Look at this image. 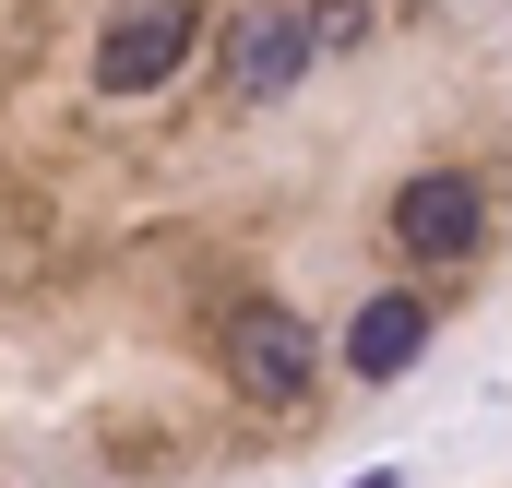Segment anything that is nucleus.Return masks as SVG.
I'll list each match as a JSON object with an SVG mask.
<instances>
[{"label": "nucleus", "mask_w": 512, "mask_h": 488, "mask_svg": "<svg viewBox=\"0 0 512 488\" xmlns=\"http://www.w3.org/2000/svg\"><path fill=\"white\" fill-rule=\"evenodd\" d=\"M191 48H203V12L191 0H120L108 12V36H96V96H167L179 72H191Z\"/></svg>", "instance_id": "nucleus-1"}, {"label": "nucleus", "mask_w": 512, "mask_h": 488, "mask_svg": "<svg viewBox=\"0 0 512 488\" xmlns=\"http://www.w3.org/2000/svg\"><path fill=\"white\" fill-rule=\"evenodd\" d=\"M477 239H489V191L465 167H417L393 191V250L405 262H477Z\"/></svg>", "instance_id": "nucleus-2"}, {"label": "nucleus", "mask_w": 512, "mask_h": 488, "mask_svg": "<svg viewBox=\"0 0 512 488\" xmlns=\"http://www.w3.org/2000/svg\"><path fill=\"white\" fill-rule=\"evenodd\" d=\"M215 60H227V84H239V108H274L322 48H310V0H251L227 36H215Z\"/></svg>", "instance_id": "nucleus-3"}, {"label": "nucleus", "mask_w": 512, "mask_h": 488, "mask_svg": "<svg viewBox=\"0 0 512 488\" xmlns=\"http://www.w3.org/2000/svg\"><path fill=\"white\" fill-rule=\"evenodd\" d=\"M227 369H239V393H251V405H274V417H286V405H310L322 346H310V322H298V310H274V298H262V310H239V322H227Z\"/></svg>", "instance_id": "nucleus-4"}, {"label": "nucleus", "mask_w": 512, "mask_h": 488, "mask_svg": "<svg viewBox=\"0 0 512 488\" xmlns=\"http://www.w3.org/2000/svg\"><path fill=\"white\" fill-rule=\"evenodd\" d=\"M417 346H429V298H405V286H393V298H370V310L346 322V369H358V381H405V369H417Z\"/></svg>", "instance_id": "nucleus-5"}, {"label": "nucleus", "mask_w": 512, "mask_h": 488, "mask_svg": "<svg viewBox=\"0 0 512 488\" xmlns=\"http://www.w3.org/2000/svg\"><path fill=\"white\" fill-rule=\"evenodd\" d=\"M358 36H370L358 0H310V48H358Z\"/></svg>", "instance_id": "nucleus-6"}, {"label": "nucleus", "mask_w": 512, "mask_h": 488, "mask_svg": "<svg viewBox=\"0 0 512 488\" xmlns=\"http://www.w3.org/2000/svg\"><path fill=\"white\" fill-rule=\"evenodd\" d=\"M346 488H405V477H393V465H370V477H346Z\"/></svg>", "instance_id": "nucleus-7"}]
</instances>
